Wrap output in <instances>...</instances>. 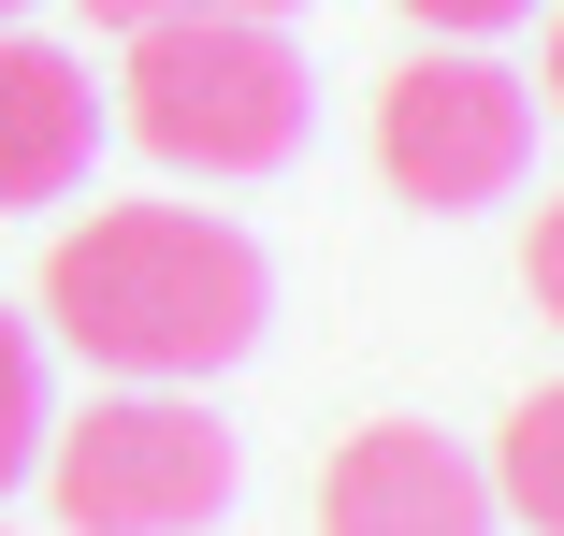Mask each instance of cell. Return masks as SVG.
Wrapping results in <instances>:
<instances>
[{
	"label": "cell",
	"instance_id": "4fadbf2b",
	"mask_svg": "<svg viewBox=\"0 0 564 536\" xmlns=\"http://www.w3.org/2000/svg\"><path fill=\"white\" fill-rule=\"evenodd\" d=\"M15 15H30V0H0V30H15Z\"/></svg>",
	"mask_w": 564,
	"mask_h": 536
},
{
	"label": "cell",
	"instance_id": "277c9868",
	"mask_svg": "<svg viewBox=\"0 0 564 536\" xmlns=\"http://www.w3.org/2000/svg\"><path fill=\"white\" fill-rule=\"evenodd\" d=\"M377 174L405 203H434V218H478V203H507L535 174V87L478 44H434L377 87Z\"/></svg>",
	"mask_w": 564,
	"mask_h": 536
},
{
	"label": "cell",
	"instance_id": "9c48e42d",
	"mask_svg": "<svg viewBox=\"0 0 564 536\" xmlns=\"http://www.w3.org/2000/svg\"><path fill=\"white\" fill-rule=\"evenodd\" d=\"M203 15H275V30H290V0H87V30H117V44H145V30H203Z\"/></svg>",
	"mask_w": 564,
	"mask_h": 536
},
{
	"label": "cell",
	"instance_id": "30bf717a",
	"mask_svg": "<svg viewBox=\"0 0 564 536\" xmlns=\"http://www.w3.org/2000/svg\"><path fill=\"white\" fill-rule=\"evenodd\" d=\"M521 290L550 304V334H564V189L535 203V233H521Z\"/></svg>",
	"mask_w": 564,
	"mask_h": 536
},
{
	"label": "cell",
	"instance_id": "3957f363",
	"mask_svg": "<svg viewBox=\"0 0 564 536\" xmlns=\"http://www.w3.org/2000/svg\"><path fill=\"white\" fill-rule=\"evenodd\" d=\"M44 493L73 536H203L232 507V420L203 392H101L73 436H44Z\"/></svg>",
	"mask_w": 564,
	"mask_h": 536
},
{
	"label": "cell",
	"instance_id": "ba28073f",
	"mask_svg": "<svg viewBox=\"0 0 564 536\" xmlns=\"http://www.w3.org/2000/svg\"><path fill=\"white\" fill-rule=\"evenodd\" d=\"M44 436H58V406H44V334L0 304V493L44 464Z\"/></svg>",
	"mask_w": 564,
	"mask_h": 536
},
{
	"label": "cell",
	"instance_id": "52a82bcc",
	"mask_svg": "<svg viewBox=\"0 0 564 536\" xmlns=\"http://www.w3.org/2000/svg\"><path fill=\"white\" fill-rule=\"evenodd\" d=\"M492 507H521L535 536H564V392H521L492 436Z\"/></svg>",
	"mask_w": 564,
	"mask_h": 536
},
{
	"label": "cell",
	"instance_id": "7c38bea8",
	"mask_svg": "<svg viewBox=\"0 0 564 536\" xmlns=\"http://www.w3.org/2000/svg\"><path fill=\"white\" fill-rule=\"evenodd\" d=\"M550 101H564V15H550Z\"/></svg>",
	"mask_w": 564,
	"mask_h": 536
},
{
	"label": "cell",
	"instance_id": "5b68a950",
	"mask_svg": "<svg viewBox=\"0 0 564 536\" xmlns=\"http://www.w3.org/2000/svg\"><path fill=\"white\" fill-rule=\"evenodd\" d=\"M492 464H464L434 420H362L318 479V536H492Z\"/></svg>",
	"mask_w": 564,
	"mask_h": 536
},
{
	"label": "cell",
	"instance_id": "6da1fadb",
	"mask_svg": "<svg viewBox=\"0 0 564 536\" xmlns=\"http://www.w3.org/2000/svg\"><path fill=\"white\" fill-rule=\"evenodd\" d=\"M261 247L232 218H203V203H101L87 233L44 247V319H58V349H87L101 377H131V392H188L217 363H247L261 349Z\"/></svg>",
	"mask_w": 564,
	"mask_h": 536
},
{
	"label": "cell",
	"instance_id": "8fae6325",
	"mask_svg": "<svg viewBox=\"0 0 564 536\" xmlns=\"http://www.w3.org/2000/svg\"><path fill=\"white\" fill-rule=\"evenodd\" d=\"M405 15H420V30H448V44H492V30H521V15H535V0H405Z\"/></svg>",
	"mask_w": 564,
	"mask_h": 536
},
{
	"label": "cell",
	"instance_id": "8992f818",
	"mask_svg": "<svg viewBox=\"0 0 564 536\" xmlns=\"http://www.w3.org/2000/svg\"><path fill=\"white\" fill-rule=\"evenodd\" d=\"M101 160V87L73 44H30V30H0V203H73Z\"/></svg>",
	"mask_w": 564,
	"mask_h": 536
},
{
	"label": "cell",
	"instance_id": "7a4b0ae2",
	"mask_svg": "<svg viewBox=\"0 0 564 536\" xmlns=\"http://www.w3.org/2000/svg\"><path fill=\"white\" fill-rule=\"evenodd\" d=\"M117 117L174 174H275V160H304L318 73H304V44L275 15H203V30H145L131 44Z\"/></svg>",
	"mask_w": 564,
	"mask_h": 536
}]
</instances>
